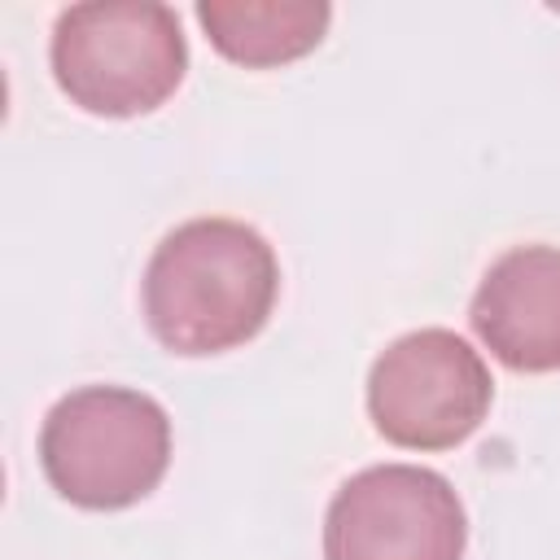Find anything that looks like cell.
<instances>
[{
    "mask_svg": "<svg viewBox=\"0 0 560 560\" xmlns=\"http://www.w3.org/2000/svg\"><path fill=\"white\" fill-rule=\"evenodd\" d=\"M464 542L455 486L420 464H372L324 512V560H464Z\"/></svg>",
    "mask_w": 560,
    "mask_h": 560,
    "instance_id": "5",
    "label": "cell"
},
{
    "mask_svg": "<svg viewBox=\"0 0 560 560\" xmlns=\"http://www.w3.org/2000/svg\"><path fill=\"white\" fill-rule=\"evenodd\" d=\"M48 486L88 512L140 503L171 464V416L127 385H83L57 398L39 429Z\"/></svg>",
    "mask_w": 560,
    "mask_h": 560,
    "instance_id": "2",
    "label": "cell"
},
{
    "mask_svg": "<svg viewBox=\"0 0 560 560\" xmlns=\"http://www.w3.org/2000/svg\"><path fill=\"white\" fill-rule=\"evenodd\" d=\"M280 293V262L241 219H188L166 232L144 267V324L162 350L206 359L262 332Z\"/></svg>",
    "mask_w": 560,
    "mask_h": 560,
    "instance_id": "1",
    "label": "cell"
},
{
    "mask_svg": "<svg viewBox=\"0 0 560 560\" xmlns=\"http://www.w3.org/2000/svg\"><path fill=\"white\" fill-rule=\"evenodd\" d=\"M197 22L232 66L271 70L319 48L332 9L324 0H201Z\"/></svg>",
    "mask_w": 560,
    "mask_h": 560,
    "instance_id": "7",
    "label": "cell"
},
{
    "mask_svg": "<svg viewBox=\"0 0 560 560\" xmlns=\"http://www.w3.org/2000/svg\"><path fill=\"white\" fill-rule=\"evenodd\" d=\"M48 61L57 88L83 114L136 118L175 96L188 70V44L166 4L88 0L57 13Z\"/></svg>",
    "mask_w": 560,
    "mask_h": 560,
    "instance_id": "3",
    "label": "cell"
},
{
    "mask_svg": "<svg viewBox=\"0 0 560 560\" xmlns=\"http://www.w3.org/2000/svg\"><path fill=\"white\" fill-rule=\"evenodd\" d=\"M486 359L451 328H416L389 341L368 372V416L402 451H451L490 411Z\"/></svg>",
    "mask_w": 560,
    "mask_h": 560,
    "instance_id": "4",
    "label": "cell"
},
{
    "mask_svg": "<svg viewBox=\"0 0 560 560\" xmlns=\"http://www.w3.org/2000/svg\"><path fill=\"white\" fill-rule=\"evenodd\" d=\"M472 332L512 372H560V249L516 245L490 262L472 306Z\"/></svg>",
    "mask_w": 560,
    "mask_h": 560,
    "instance_id": "6",
    "label": "cell"
}]
</instances>
